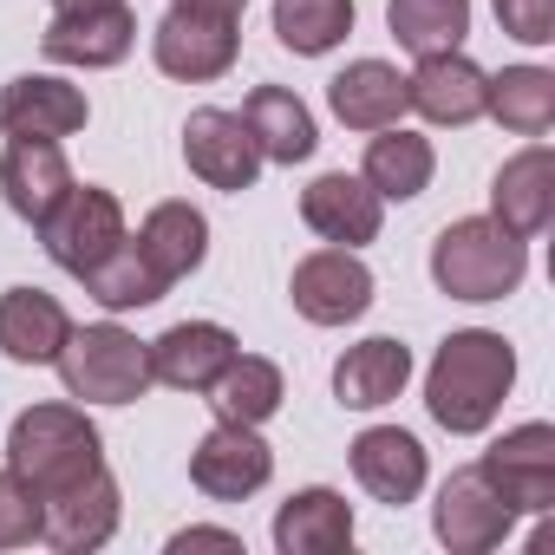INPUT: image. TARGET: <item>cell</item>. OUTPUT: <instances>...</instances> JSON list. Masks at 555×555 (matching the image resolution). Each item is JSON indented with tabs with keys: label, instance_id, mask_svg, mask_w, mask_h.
<instances>
[{
	"label": "cell",
	"instance_id": "6da1fadb",
	"mask_svg": "<svg viewBox=\"0 0 555 555\" xmlns=\"http://www.w3.org/2000/svg\"><path fill=\"white\" fill-rule=\"evenodd\" d=\"M509 386H516V353H509V340H503V334H483V327H464V334H451V340L438 347V360H431V373H425V405H431V418H438L444 431L470 438V431H483V425L503 412Z\"/></svg>",
	"mask_w": 555,
	"mask_h": 555
},
{
	"label": "cell",
	"instance_id": "7a4b0ae2",
	"mask_svg": "<svg viewBox=\"0 0 555 555\" xmlns=\"http://www.w3.org/2000/svg\"><path fill=\"white\" fill-rule=\"evenodd\" d=\"M522 268H529L522 235H509L490 216H464L431 242V282L451 301H503V295H516Z\"/></svg>",
	"mask_w": 555,
	"mask_h": 555
},
{
	"label": "cell",
	"instance_id": "3957f363",
	"mask_svg": "<svg viewBox=\"0 0 555 555\" xmlns=\"http://www.w3.org/2000/svg\"><path fill=\"white\" fill-rule=\"evenodd\" d=\"M105 464V444H99V425L79 412V405H34L14 418V438H8V470H21L40 496L92 477Z\"/></svg>",
	"mask_w": 555,
	"mask_h": 555
},
{
	"label": "cell",
	"instance_id": "277c9868",
	"mask_svg": "<svg viewBox=\"0 0 555 555\" xmlns=\"http://www.w3.org/2000/svg\"><path fill=\"white\" fill-rule=\"evenodd\" d=\"M53 366H60L66 392H73V399H92V405H131V399H144V386H151V353H144V340L125 334L118 321L73 327Z\"/></svg>",
	"mask_w": 555,
	"mask_h": 555
},
{
	"label": "cell",
	"instance_id": "5b68a950",
	"mask_svg": "<svg viewBox=\"0 0 555 555\" xmlns=\"http://www.w3.org/2000/svg\"><path fill=\"white\" fill-rule=\"evenodd\" d=\"M40 242L66 274H92L125 242V203L112 190H99V183H73L53 203V216L40 222Z\"/></svg>",
	"mask_w": 555,
	"mask_h": 555
},
{
	"label": "cell",
	"instance_id": "8992f818",
	"mask_svg": "<svg viewBox=\"0 0 555 555\" xmlns=\"http://www.w3.org/2000/svg\"><path fill=\"white\" fill-rule=\"evenodd\" d=\"M235 47H242V34H235V14L196 8V0H177V8L157 21V34H151V53H157V66H164L170 79H190V86H203V79H222V73L235 66Z\"/></svg>",
	"mask_w": 555,
	"mask_h": 555
},
{
	"label": "cell",
	"instance_id": "52a82bcc",
	"mask_svg": "<svg viewBox=\"0 0 555 555\" xmlns=\"http://www.w3.org/2000/svg\"><path fill=\"white\" fill-rule=\"evenodd\" d=\"M183 157H190V170H196L209 190H229V196H242V190L261 177V144H255L248 118H242V112H222V105L190 112V125H183Z\"/></svg>",
	"mask_w": 555,
	"mask_h": 555
},
{
	"label": "cell",
	"instance_id": "ba28073f",
	"mask_svg": "<svg viewBox=\"0 0 555 555\" xmlns=\"http://www.w3.org/2000/svg\"><path fill=\"white\" fill-rule=\"evenodd\" d=\"M477 470L490 477V490H496L509 509L542 516V509L555 503V425H516V431H503V438L477 457Z\"/></svg>",
	"mask_w": 555,
	"mask_h": 555
},
{
	"label": "cell",
	"instance_id": "9c48e42d",
	"mask_svg": "<svg viewBox=\"0 0 555 555\" xmlns=\"http://www.w3.org/2000/svg\"><path fill=\"white\" fill-rule=\"evenodd\" d=\"M295 308L314 327H347L373 308V274L353 248H314L308 261H295Z\"/></svg>",
	"mask_w": 555,
	"mask_h": 555
},
{
	"label": "cell",
	"instance_id": "30bf717a",
	"mask_svg": "<svg viewBox=\"0 0 555 555\" xmlns=\"http://www.w3.org/2000/svg\"><path fill=\"white\" fill-rule=\"evenodd\" d=\"M431 529H438L444 548H457V555H483V548H496V542L516 529V509L490 490V477H483L477 464H464V470L444 477L438 509H431Z\"/></svg>",
	"mask_w": 555,
	"mask_h": 555
},
{
	"label": "cell",
	"instance_id": "8fae6325",
	"mask_svg": "<svg viewBox=\"0 0 555 555\" xmlns=\"http://www.w3.org/2000/svg\"><path fill=\"white\" fill-rule=\"evenodd\" d=\"M274 477V451L255 438V425H216L196 451H190V483L203 490V496H216V503H242V496H255L261 483Z\"/></svg>",
	"mask_w": 555,
	"mask_h": 555
},
{
	"label": "cell",
	"instance_id": "7c38bea8",
	"mask_svg": "<svg viewBox=\"0 0 555 555\" xmlns=\"http://www.w3.org/2000/svg\"><path fill=\"white\" fill-rule=\"evenodd\" d=\"M138 40V14L125 0H105V8H73L53 14V27L40 34V53L53 66H118Z\"/></svg>",
	"mask_w": 555,
	"mask_h": 555
},
{
	"label": "cell",
	"instance_id": "4fadbf2b",
	"mask_svg": "<svg viewBox=\"0 0 555 555\" xmlns=\"http://www.w3.org/2000/svg\"><path fill=\"white\" fill-rule=\"evenodd\" d=\"M86 92L53 79V73H27V79H8L0 86V131L8 138H73L86 131Z\"/></svg>",
	"mask_w": 555,
	"mask_h": 555
},
{
	"label": "cell",
	"instance_id": "5bb4252c",
	"mask_svg": "<svg viewBox=\"0 0 555 555\" xmlns=\"http://www.w3.org/2000/svg\"><path fill=\"white\" fill-rule=\"evenodd\" d=\"M40 503H47L40 535H47L53 548H66V555H86V548L112 542V529H118V483H112L105 464H99L92 477H79V483L40 496Z\"/></svg>",
	"mask_w": 555,
	"mask_h": 555
},
{
	"label": "cell",
	"instance_id": "9a60e30c",
	"mask_svg": "<svg viewBox=\"0 0 555 555\" xmlns=\"http://www.w3.org/2000/svg\"><path fill=\"white\" fill-rule=\"evenodd\" d=\"M379 216H386V203H379V190H373L366 177L327 170V177H314V183L301 190V222H308L314 235L340 242V248L373 242V235H379Z\"/></svg>",
	"mask_w": 555,
	"mask_h": 555
},
{
	"label": "cell",
	"instance_id": "2e32d148",
	"mask_svg": "<svg viewBox=\"0 0 555 555\" xmlns=\"http://www.w3.org/2000/svg\"><path fill=\"white\" fill-rule=\"evenodd\" d=\"M144 353H151V379H164L177 392H209L222 379V366L235 360V334L216 327V321H177Z\"/></svg>",
	"mask_w": 555,
	"mask_h": 555
},
{
	"label": "cell",
	"instance_id": "e0dca14e",
	"mask_svg": "<svg viewBox=\"0 0 555 555\" xmlns=\"http://www.w3.org/2000/svg\"><path fill=\"white\" fill-rule=\"evenodd\" d=\"M483 86H490V73L483 66H470L457 47L451 53H425L418 60V73L405 79V99H412V112H425L431 125H477L483 118Z\"/></svg>",
	"mask_w": 555,
	"mask_h": 555
},
{
	"label": "cell",
	"instance_id": "ac0fdd59",
	"mask_svg": "<svg viewBox=\"0 0 555 555\" xmlns=\"http://www.w3.org/2000/svg\"><path fill=\"white\" fill-rule=\"evenodd\" d=\"M490 222H503L509 235H542L548 229V216H555V151L548 144H529V151H516L503 170H496V183H490Z\"/></svg>",
	"mask_w": 555,
	"mask_h": 555
},
{
	"label": "cell",
	"instance_id": "d6986e66",
	"mask_svg": "<svg viewBox=\"0 0 555 555\" xmlns=\"http://www.w3.org/2000/svg\"><path fill=\"white\" fill-rule=\"evenodd\" d=\"M0 190H8L21 222L40 229L53 216V203L73 190V164H66V151L53 138H14L8 157H0Z\"/></svg>",
	"mask_w": 555,
	"mask_h": 555
},
{
	"label": "cell",
	"instance_id": "ffe728a7",
	"mask_svg": "<svg viewBox=\"0 0 555 555\" xmlns=\"http://www.w3.org/2000/svg\"><path fill=\"white\" fill-rule=\"evenodd\" d=\"M353 477H360L366 496L399 509V503H412L425 490V444L412 431H399V425H373V431L353 438Z\"/></svg>",
	"mask_w": 555,
	"mask_h": 555
},
{
	"label": "cell",
	"instance_id": "44dd1931",
	"mask_svg": "<svg viewBox=\"0 0 555 555\" xmlns=\"http://www.w3.org/2000/svg\"><path fill=\"white\" fill-rule=\"evenodd\" d=\"M131 248L144 255V268L157 274L164 288H177L183 274H196L203 255H209V222H203V209H190V203H157V209L144 216V229L131 235Z\"/></svg>",
	"mask_w": 555,
	"mask_h": 555
},
{
	"label": "cell",
	"instance_id": "7402d4cb",
	"mask_svg": "<svg viewBox=\"0 0 555 555\" xmlns=\"http://www.w3.org/2000/svg\"><path fill=\"white\" fill-rule=\"evenodd\" d=\"M73 321L47 288H8L0 295V353L14 366H53Z\"/></svg>",
	"mask_w": 555,
	"mask_h": 555
},
{
	"label": "cell",
	"instance_id": "603a6c76",
	"mask_svg": "<svg viewBox=\"0 0 555 555\" xmlns=\"http://www.w3.org/2000/svg\"><path fill=\"white\" fill-rule=\"evenodd\" d=\"M353 542V503L340 490H301L274 509V548L282 555H340Z\"/></svg>",
	"mask_w": 555,
	"mask_h": 555
},
{
	"label": "cell",
	"instance_id": "cb8c5ba5",
	"mask_svg": "<svg viewBox=\"0 0 555 555\" xmlns=\"http://www.w3.org/2000/svg\"><path fill=\"white\" fill-rule=\"evenodd\" d=\"M327 99H334V118H340L347 131H386V125H399V118L412 112L405 79H399L386 60H353V66L327 86Z\"/></svg>",
	"mask_w": 555,
	"mask_h": 555
},
{
	"label": "cell",
	"instance_id": "d4e9b609",
	"mask_svg": "<svg viewBox=\"0 0 555 555\" xmlns=\"http://www.w3.org/2000/svg\"><path fill=\"white\" fill-rule=\"evenodd\" d=\"M405 379H412V347H399V340H386V334L347 347L340 366H334V392H340V405H353V412L392 405V399L405 392Z\"/></svg>",
	"mask_w": 555,
	"mask_h": 555
},
{
	"label": "cell",
	"instance_id": "484cf974",
	"mask_svg": "<svg viewBox=\"0 0 555 555\" xmlns=\"http://www.w3.org/2000/svg\"><path fill=\"white\" fill-rule=\"evenodd\" d=\"M242 118H248V131L261 144V164H301L321 144L314 138V112L295 92H282V86H255L248 105H242Z\"/></svg>",
	"mask_w": 555,
	"mask_h": 555
},
{
	"label": "cell",
	"instance_id": "4316f807",
	"mask_svg": "<svg viewBox=\"0 0 555 555\" xmlns=\"http://www.w3.org/2000/svg\"><path fill=\"white\" fill-rule=\"evenodd\" d=\"M483 112L503 131H516V138H542L555 125V73H542V66H503L483 86Z\"/></svg>",
	"mask_w": 555,
	"mask_h": 555
},
{
	"label": "cell",
	"instance_id": "83f0119b",
	"mask_svg": "<svg viewBox=\"0 0 555 555\" xmlns=\"http://www.w3.org/2000/svg\"><path fill=\"white\" fill-rule=\"evenodd\" d=\"M431 170H438V157H431V144L418 138V131H405V125H386L373 144H366V183L379 190V203H412L425 183H431Z\"/></svg>",
	"mask_w": 555,
	"mask_h": 555
},
{
	"label": "cell",
	"instance_id": "f1b7e54d",
	"mask_svg": "<svg viewBox=\"0 0 555 555\" xmlns=\"http://www.w3.org/2000/svg\"><path fill=\"white\" fill-rule=\"evenodd\" d=\"M209 405H216V418H229V425H261V418H274V412H282V366H274V360H255V353H235V360L222 366V379L209 386Z\"/></svg>",
	"mask_w": 555,
	"mask_h": 555
},
{
	"label": "cell",
	"instance_id": "f546056e",
	"mask_svg": "<svg viewBox=\"0 0 555 555\" xmlns=\"http://www.w3.org/2000/svg\"><path fill=\"white\" fill-rule=\"evenodd\" d=\"M386 27L405 53H451L470 34V0H386Z\"/></svg>",
	"mask_w": 555,
	"mask_h": 555
},
{
	"label": "cell",
	"instance_id": "4dcf8cb0",
	"mask_svg": "<svg viewBox=\"0 0 555 555\" xmlns=\"http://www.w3.org/2000/svg\"><path fill=\"white\" fill-rule=\"evenodd\" d=\"M274 34L288 53H334L353 34V0H274Z\"/></svg>",
	"mask_w": 555,
	"mask_h": 555
},
{
	"label": "cell",
	"instance_id": "1f68e13d",
	"mask_svg": "<svg viewBox=\"0 0 555 555\" xmlns=\"http://www.w3.org/2000/svg\"><path fill=\"white\" fill-rule=\"evenodd\" d=\"M86 282V295L99 301V308H112V314H125V308H151V301H164V282L144 268V255L131 248V235L92 268V274H79Z\"/></svg>",
	"mask_w": 555,
	"mask_h": 555
},
{
	"label": "cell",
	"instance_id": "d6a6232c",
	"mask_svg": "<svg viewBox=\"0 0 555 555\" xmlns=\"http://www.w3.org/2000/svg\"><path fill=\"white\" fill-rule=\"evenodd\" d=\"M40 522H47L40 490H34L21 470H0V548H27V542H40Z\"/></svg>",
	"mask_w": 555,
	"mask_h": 555
},
{
	"label": "cell",
	"instance_id": "836d02e7",
	"mask_svg": "<svg viewBox=\"0 0 555 555\" xmlns=\"http://www.w3.org/2000/svg\"><path fill=\"white\" fill-rule=\"evenodd\" d=\"M496 21H503L509 40L548 47V40H555V0H496Z\"/></svg>",
	"mask_w": 555,
	"mask_h": 555
},
{
	"label": "cell",
	"instance_id": "e575fe53",
	"mask_svg": "<svg viewBox=\"0 0 555 555\" xmlns=\"http://www.w3.org/2000/svg\"><path fill=\"white\" fill-rule=\"evenodd\" d=\"M170 548H242V535H229V529H183Z\"/></svg>",
	"mask_w": 555,
	"mask_h": 555
},
{
	"label": "cell",
	"instance_id": "d590c367",
	"mask_svg": "<svg viewBox=\"0 0 555 555\" xmlns=\"http://www.w3.org/2000/svg\"><path fill=\"white\" fill-rule=\"evenodd\" d=\"M196 8H216V14H242L248 0H196Z\"/></svg>",
	"mask_w": 555,
	"mask_h": 555
},
{
	"label": "cell",
	"instance_id": "8d00e7d4",
	"mask_svg": "<svg viewBox=\"0 0 555 555\" xmlns=\"http://www.w3.org/2000/svg\"><path fill=\"white\" fill-rule=\"evenodd\" d=\"M53 8H60V14H73V8H105V0H53Z\"/></svg>",
	"mask_w": 555,
	"mask_h": 555
}]
</instances>
